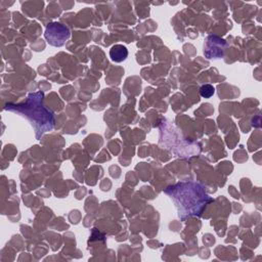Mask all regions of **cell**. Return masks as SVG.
Segmentation results:
<instances>
[{"instance_id": "obj_1", "label": "cell", "mask_w": 262, "mask_h": 262, "mask_svg": "<svg viewBox=\"0 0 262 262\" xmlns=\"http://www.w3.org/2000/svg\"><path fill=\"white\" fill-rule=\"evenodd\" d=\"M175 208L181 220L192 216H200L206 207L213 202L205 187L196 181H181L164 189Z\"/></svg>"}, {"instance_id": "obj_2", "label": "cell", "mask_w": 262, "mask_h": 262, "mask_svg": "<svg viewBox=\"0 0 262 262\" xmlns=\"http://www.w3.org/2000/svg\"><path fill=\"white\" fill-rule=\"evenodd\" d=\"M43 97L42 92H34L30 93L24 102L6 105L7 111L16 113L30 122L37 138L50 131L54 125L53 113L44 105Z\"/></svg>"}, {"instance_id": "obj_3", "label": "cell", "mask_w": 262, "mask_h": 262, "mask_svg": "<svg viewBox=\"0 0 262 262\" xmlns=\"http://www.w3.org/2000/svg\"><path fill=\"white\" fill-rule=\"evenodd\" d=\"M70 36H71V32L68 29V27L57 21L50 23L46 27V30L44 33V37L47 43L55 47H60L64 45V43L69 40Z\"/></svg>"}, {"instance_id": "obj_4", "label": "cell", "mask_w": 262, "mask_h": 262, "mask_svg": "<svg viewBox=\"0 0 262 262\" xmlns=\"http://www.w3.org/2000/svg\"><path fill=\"white\" fill-rule=\"evenodd\" d=\"M110 55L114 61L120 62L127 57L128 51H127L126 47L123 45H115L112 47V49L110 51Z\"/></svg>"}, {"instance_id": "obj_5", "label": "cell", "mask_w": 262, "mask_h": 262, "mask_svg": "<svg viewBox=\"0 0 262 262\" xmlns=\"http://www.w3.org/2000/svg\"><path fill=\"white\" fill-rule=\"evenodd\" d=\"M200 93H201V95H202L203 97L209 98V97H211V96L214 94V88H213V86H211V85H209V84L204 85V86L201 87Z\"/></svg>"}]
</instances>
